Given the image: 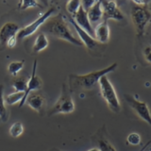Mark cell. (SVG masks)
I'll return each mask as SVG.
<instances>
[{"label":"cell","instance_id":"17","mask_svg":"<svg viewBox=\"0 0 151 151\" xmlns=\"http://www.w3.org/2000/svg\"><path fill=\"white\" fill-rule=\"evenodd\" d=\"M24 93L21 92H14L12 93H9L6 97H4L5 104L8 106H12L14 104H16L18 102H21L22 99L24 97Z\"/></svg>","mask_w":151,"mask_h":151},{"label":"cell","instance_id":"21","mask_svg":"<svg viewBox=\"0 0 151 151\" xmlns=\"http://www.w3.org/2000/svg\"><path fill=\"white\" fill-rule=\"evenodd\" d=\"M24 64H25V60L12 61V63H11L8 65L9 73L12 76H17V74L24 68Z\"/></svg>","mask_w":151,"mask_h":151},{"label":"cell","instance_id":"4","mask_svg":"<svg viewBox=\"0 0 151 151\" xmlns=\"http://www.w3.org/2000/svg\"><path fill=\"white\" fill-rule=\"evenodd\" d=\"M99 88H100V93L103 99L107 103L109 109L115 113L121 111V104L119 98L116 93V91L113 87L111 80L107 76L102 77L98 81Z\"/></svg>","mask_w":151,"mask_h":151},{"label":"cell","instance_id":"15","mask_svg":"<svg viewBox=\"0 0 151 151\" xmlns=\"http://www.w3.org/2000/svg\"><path fill=\"white\" fill-rule=\"evenodd\" d=\"M89 21L91 24H97L103 18V12L101 7V1H96L92 8L87 12Z\"/></svg>","mask_w":151,"mask_h":151},{"label":"cell","instance_id":"26","mask_svg":"<svg viewBox=\"0 0 151 151\" xmlns=\"http://www.w3.org/2000/svg\"><path fill=\"white\" fill-rule=\"evenodd\" d=\"M144 58L145 60L147 61L148 63L151 64V45H147L145 47V49L143 51Z\"/></svg>","mask_w":151,"mask_h":151},{"label":"cell","instance_id":"7","mask_svg":"<svg viewBox=\"0 0 151 151\" xmlns=\"http://www.w3.org/2000/svg\"><path fill=\"white\" fill-rule=\"evenodd\" d=\"M125 98L130 108L135 111L136 114L151 127V112L147 104L135 98L130 94H125Z\"/></svg>","mask_w":151,"mask_h":151},{"label":"cell","instance_id":"3","mask_svg":"<svg viewBox=\"0 0 151 151\" xmlns=\"http://www.w3.org/2000/svg\"><path fill=\"white\" fill-rule=\"evenodd\" d=\"M147 1H131L130 16L137 37H143L145 28L151 21V11Z\"/></svg>","mask_w":151,"mask_h":151},{"label":"cell","instance_id":"19","mask_svg":"<svg viewBox=\"0 0 151 151\" xmlns=\"http://www.w3.org/2000/svg\"><path fill=\"white\" fill-rule=\"evenodd\" d=\"M24 132V125L23 123L21 122H15L9 127V133L12 137L13 138H18L20 137Z\"/></svg>","mask_w":151,"mask_h":151},{"label":"cell","instance_id":"25","mask_svg":"<svg viewBox=\"0 0 151 151\" xmlns=\"http://www.w3.org/2000/svg\"><path fill=\"white\" fill-rule=\"evenodd\" d=\"M98 149L99 151H116L114 146H113L110 142L104 139L98 142Z\"/></svg>","mask_w":151,"mask_h":151},{"label":"cell","instance_id":"1","mask_svg":"<svg viewBox=\"0 0 151 151\" xmlns=\"http://www.w3.org/2000/svg\"><path fill=\"white\" fill-rule=\"evenodd\" d=\"M42 33H48V34L53 35L59 39L66 41L77 46L83 45L78 38H76L74 34L69 28L67 23L65 21V17L61 13H59L58 15L50 17L47 20L45 25L42 27Z\"/></svg>","mask_w":151,"mask_h":151},{"label":"cell","instance_id":"31","mask_svg":"<svg viewBox=\"0 0 151 151\" xmlns=\"http://www.w3.org/2000/svg\"><path fill=\"white\" fill-rule=\"evenodd\" d=\"M144 151H151V149H145Z\"/></svg>","mask_w":151,"mask_h":151},{"label":"cell","instance_id":"20","mask_svg":"<svg viewBox=\"0 0 151 151\" xmlns=\"http://www.w3.org/2000/svg\"><path fill=\"white\" fill-rule=\"evenodd\" d=\"M12 87L15 90V92L25 93L27 87V80L26 78H16L12 81Z\"/></svg>","mask_w":151,"mask_h":151},{"label":"cell","instance_id":"5","mask_svg":"<svg viewBox=\"0 0 151 151\" xmlns=\"http://www.w3.org/2000/svg\"><path fill=\"white\" fill-rule=\"evenodd\" d=\"M75 111V103L72 96H71V92L65 84H63V88H61V93L60 96L58 99L53 108L49 111L48 114L54 115L58 114V113H63V114H69L72 113Z\"/></svg>","mask_w":151,"mask_h":151},{"label":"cell","instance_id":"10","mask_svg":"<svg viewBox=\"0 0 151 151\" xmlns=\"http://www.w3.org/2000/svg\"><path fill=\"white\" fill-rule=\"evenodd\" d=\"M69 22L72 24V26L74 27L76 32L78 33V36L79 38L78 40L81 42V44L86 46L88 49L93 50L98 45V42L94 40L91 35H89L86 31L83 30L82 28H80L77 25V24H76V22L74 21V19L72 18V16H69Z\"/></svg>","mask_w":151,"mask_h":151},{"label":"cell","instance_id":"29","mask_svg":"<svg viewBox=\"0 0 151 151\" xmlns=\"http://www.w3.org/2000/svg\"><path fill=\"white\" fill-rule=\"evenodd\" d=\"M150 144H151V140H150V141H148L147 143H146V144L145 145V146H143V147H142V148H141V149H140L139 151H144L145 149H146V148L148 147V145H149Z\"/></svg>","mask_w":151,"mask_h":151},{"label":"cell","instance_id":"24","mask_svg":"<svg viewBox=\"0 0 151 151\" xmlns=\"http://www.w3.org/2000/svg\"><path fill=\"white\" fill-rule=\"evenodd\" d=\"M142 143V137L137 132H131L127 137V144L129 145H139Z\"/></svg>","mask_w":151,"mask_h":151},{"label":"cell","instance_id":"28","mask_svg":"<svg viewBox=\"0 0 151 151\" xmlns=\"http://www.w3.org/2000/svg\"><path fill=\"white\" fill-rule=\"evenodd\" d=\"M16 44H17V37H13L6 42V45L9 48H13V47L16 45Z\"/></svg>","mask_w":151,"mask_h":151},{"label":"cell","instance_id":"12","mask_svg":"<svg viewBox=\"0 0 151 151\" xmlns=\"http://www.w3.org/2000/svg\"><path fill=\"white\" fill-rule=\"evenodd\" d=\"M20 30V27L17 24L8 22L0 28V42L6 45V42L13 37L17 36V33Z\"/></svg>","mask_w":151,"mask_h":151},{"label":"cell","instance_id":"9","mask_svg":"<svg viewBox=\"0 0 151 151\" xmlns=\"http://www.w3.org/2000/svg\"><path fill=\"white\" fill-rule=\"evenodd\" d=\"M37 65H38V61L35 60L34 63H33V65H32V71H31L30 78L27 81V90H26L25 93H24V97L22 99V101L20 102V107L24 106V104H25L27 101V96H29L32 91H39V90H41L42 88V80L36 75Z\"/></svg>","mask_w":151,"mask_h":151},{"label":"cell","instance_id":"27","mask_svg":"<svg viewBox=\"0 0 151 151\" xmlns=\"http://www.w3.org/2000/svg\"><path fill=\"white\" fill-rule=\"evenodd\" d=\"M80 3H81V7L85 9V12H88L89 9L93 6L96 1L94 0H83V1H80Z\"/></svg>","mask_w":151,"mask_h":151},{"label":"cell","instance_id":"6","mask_svg":"<svg viewBox=\"0 0 151 151\" xmlns=\"http://www.w3.org/2000/svg\"><path fill=\"white\" fill-rule=\"evenodd\" d=\"M55 12H56V9L54 7H52L49 9H47L45 12L42 13V15H40L35 21L30 23L29 25L26 26L23 28H20V30H19V32L17 33V36H16L17 40L18 39L23 40L27 37H29V36L33 35L40 27H42L45 25V23L53 15Z\"/></svg>","mask_w":151,"mask_h":151},{"label":"cell","instance_id":"13","mask_svg":"<svg viewBox=\"0 0 151 151\" xmlns=\"http://www.w3.org/2000/svg\"><path fill=\"white\" fill-rule=\"evenodd\" d=\"M111 31L110 27L108 25L107 21H103L99 23L96 27L93 29V38L97 42L100 44H107L110 41Z\"/></svg>","mask_w":151,"mask_h":151},{"label":"cell","instance_id":"8","mask_svg":"<svg viewBox=\"0 0 151 151\" xmlns=\"http://www.w3.org/2000/svg\"><path fill=\"white\" fill-rule=\"evenodd\" d=\"M101 7L104 21L108 22V20L111 19L120 22L125 19L124 13L121 12L115 1H101Z\"/></svg>","mask_w":151,"mask_h":151},{"label":"cell","instance_id":"23","mask_svg":"<svg viewBox=\"0 0 151 151\" xmlns=\"http://www.w3.org/2000/svg\"><path fill=\"white\" fill-rule=\"evenodd\" d=\"M41 8L42 6L38 1H34V0H23L18 3V9H21V11H25L27 9H31V8Z\"/></svg>","mask_w":151,"mask_h":151},{"label":"cell","instance_id":"2","mask_svg":"<svg viewBox=\"0 0 151 151\" xmlns=\"http://www.w3.org/2000/svg\"><path fill=\"white\" fill-rule=\"evenodd\" d=\"M117 63H114L108 66L106 68H103L98 71L85 74V75H70L69 76V90L70 92H75L79 89L90 90L93 88L98 83L104 76H107L109 73L113 72L117 68Z\"/></svg>","mask_w":151,"mask_h":151},{"label":"cell","instance_id":"11","mask_svg":"<svg viewBox=\"0 0 151 151\" xmlns=\"http://www.w3.org/2000/svg\"><path fill=\"white\" fill-rule=\"evenodd\" d=\"M81 4V3H80ZM74 19V21L76 22V24L80 27L82 28L83 30H85L89 35H91L93 38V28L92 24L90 23L89 18L87 15V12H85V9L80 6L78 12L75 14V15L72 17ZM94 39V38H93Z\"/></svg>","mask_w":151,"mask_h":151},{"label":"cell","instance_id":"14","mask_svg":"<svg viewBox=\"0 0 151 151\" xmlns=\"http://www.w3.org/2000/svg\"><path fill=\"white\" fill-rule=\"evenodd\" d=\"M26 103L32 110L36 111L37 112H42V108L45 106V97L39 93H31L27 96Z\"/></svg>","mask_w":151,"mask_h":151},{"label":"cell","instance_id":"18","mask_svg":"<svg viewBox=\"0 0 151 151\" xmlns=\"http://www.w3.org/2000/svg\"><path fill=\"white\" fill-rule=\"evenodd\" d=\"M3 90H4L3 85H0V120L2 122H6L8 120V111L6 106H5Z\"/></svg>","mask_w":151,"mask_h":151},{"label":"cell","instance_id":"30","mask_svg":"<svg viewBox=\"0 0 151 151\" xmlns=\"http://www.w3.org/2000/svg\"><path fill=\"white\" fill-rule=\"evenodd\" d=\"M87 151H99V149L98 148H91V149H89Z\"/></svg>","mask_w":151,"mask_h":151},{"label":"cell","instance_id":"22","mask_svg":"<svg viewBox=\"0 0 151 151\" xmlns=\"http://www.w3.org/2000/svg\"><path fill=\"white\" fill-rule=\"evenodd\" d=\"M80 6H81V4L78 0H70L66 3V11L70 14V16L73 17L78 12Z\"/></svg>","mask_w":151,"mask_h":151},{"label":"cell","instance_id":"16","mask_svg":"<svg viewBox=\"0 0 151 151\" xmlns=\"http://www.w3.org/2000/svg\"><path fill=\"white\" fill-rule=\"evenodd\" d=\"M48 40L45 33L41 32L39 35L36 37L34 45H33V51L35 53H40V52L44 51L47 46H48Z\"/></svg>","mask_w":151,"mask_h":151}]
</instances>
